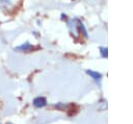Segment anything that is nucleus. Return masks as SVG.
I'll return each mask as SVG.
<instances>
[{
    "label": "nucleus",
    "mask_w": 133,
    "mask_h": 124,
    "mask_svg": "<svg viewBox=\"0 0 133 124\" xmlns=\"http://www.w3.org/2000/svg\"><path fill=\"white\" fill-rule=\"evenodd\" d=\"M33 104L35 106H37V107H42V106H44L46 104V100L44 98H36V99H34Z\"/></svg>",
    "instance_id": "f257e3e1"
}]
</instances>
